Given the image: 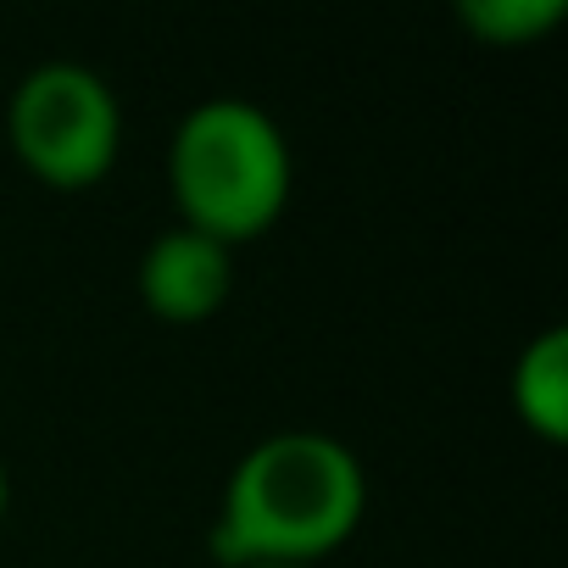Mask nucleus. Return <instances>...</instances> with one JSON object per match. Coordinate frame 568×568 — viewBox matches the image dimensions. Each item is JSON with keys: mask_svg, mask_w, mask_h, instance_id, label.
<instances>
[{"mask_svg": "<svg viewBox=\"0 0 568 568\" xmlns=\"http://www.w3.org/2000/svg\"><path fill=\"white\" fill-rule=\"evenodd\" d=\"M562 0H463L457 18L474 40L496 45V51H518L535 45L540 34H551L562 23Z\"/></svg>", "mask_w": 568, "mask_h": 568, "instance_id": "obj_6", "label": "nucleus"}, {"mask_svg": "<svg viewBox=\"0 0 568 568\" xmlns=\"http://www.w3.org/2000/svg\"><path fill=\"white\" fill-rule=\"evenodd\" d=\"M363 507H368V479L346 440L324 429H284L256 440L234 463L206 546L223 568H256V562L318 568V557H329L357 535Z\"/></svg>", "mask_w": 568, "mask_h": 568, "instance_id": "obj_1", "label": "nucleus"}, {"mask_svg": "<svg viewBox=\"0 0 568 568\" xmlns=\"http://www.w3.org/2000/svg\"><path fill=\"white\" fill-rule=\"evenodd\" d=\"M168 184L184 229L234 251L267 234L291 201V145L256 101L212 95L173 129Z\"/></svg>", "mask_w": 568, "mask_h": 568, "instance_id": "obj_2", "label": "nucleus"}, {"mask_svg": "<svg viewBox=\"0 0 568 568\" xmlns=\"http://www.w3.org/2000/svg\"><path fill=\"white\" fill-rule=\"evenodd\" d=\"M256 568H302V562H256Z\"/></svg>", "mask_w": 568, "mask_h": 568, "instance_id": "obj_8", "label": "nucleus"}, {"mask_svg": "<svg viewBox=\"0 0 568 568\" xmlns=\"http://www.w3.org/2000/svg\"><path fill=\"white\" fill-rule=\"evenodd\" d=\"M7 134L18 162L51 190H90L112 173L123 145V112L101 73L79 62H45L12 90Z\"/></svg>", "mask_w": 568, "mask_h": 568, "instance_id": "obj_3", "label": "nucleus"}, {"mask_svg": "<svg viewBox=\"0 0 568 568\" xmlns=\"http://www.w3.org/2000/svg\"><path fill=\"white\" fill-rule=\"evenodd\" d=\"M229 284H234L229 245L184 223L162 229L140 256V302L162 324H206L229 302Z\"/></svg>", "mask_w": 568, "mask_h": 568, "instance_id": "obj_4", "label": "nucleus"}, {"mask_svg": "<svg viewBox=\"0 0 568 568\" xmlns=\"http://www.w3.org/2000/svg\"><path fill=\"white\" fill-rule=\"evenodd\" d=\"M7 496H12V485H7V468H0V518H7Z\"/></svg>", "mask_w": 568, "mask_h": 568, "instance_id": "obj_7", "label": "nucleus"}, {"mask_svg": "<svg viewBox=\"0 0 568 568\" xmlns=\"http://www.w3.org/2000/svg\"><path fill=\"white\" fill-rule=\"evenodd\" d=\"M513 413L546 446L568 440V329H540L513 363Z\"/></svg>", "mask_w": 568, "mask_h": 568, "instance_id": "obj_5", "label": "nucleus"}]
</instances>
